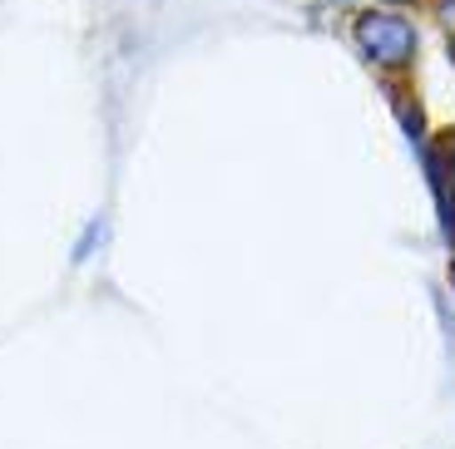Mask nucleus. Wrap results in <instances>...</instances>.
I'll use <instances>...</instances> for the list:
<instances>
[{
  "mask_svg": "<svg viewBox=\"0 0 455 449\" xmlns=\"http://www.w3.org/2000/svg\"><path fill=\"white\" fill-rule=\"evenodd\" d=\"M352 50L366 69H376V79H406L421 59V25L406 5L371 0L366 11L352 15Z\"/></svg>",
  "mask_w": 455,
  "mask_h": 449,
  "instance_id": "1",
  "label": "nucleus"
},
{
  "mask_svg": "<svg viewBox=\"0 0 455 449\" xmlns=\"http://www.w3.org/2000/svg\"><path fill=\"white\" fill-rule=\"evenodd\" d=\"M431 15L441 20V30H445V50H451V59H455V0H431Z\"/></svg>",
  "mask_w": 455,
  "mask_h": 449,
  "instance_id": "2",
  "label": "nucleus"
},
{
  "mask_svg": "<svg viewBox=\"0 0 455 449\" xmlns=\"http://www.w3.org/2000/svg\"><path fill=\"white\" fill-rule=\"evenodd\" d=\"M381 5H416V0H381Z\"/></svg>",
  "mask_w": 455,
  "mask_h": 449,
  "instance_id": "3",
  "label": "nucleus"
}]
</instances>
